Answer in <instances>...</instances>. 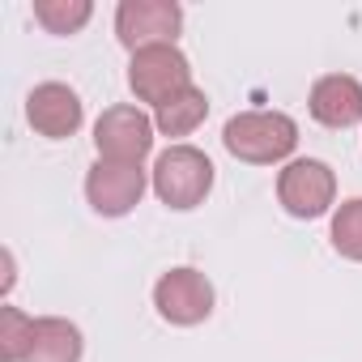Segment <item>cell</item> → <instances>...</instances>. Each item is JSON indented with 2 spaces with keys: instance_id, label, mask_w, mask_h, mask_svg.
Returning <instances> with one entry per match:
<instances>
[{
  "instance_id": "cell-9",
  "label": "cell",
  "mask_w": 362,
  "mask_h": 362,
  "mask_svg": "<svg viewBox=\"0 0 362 362\" xmlns=\"http://www.w3.org/2000/svg\"><path fill=\"white\" fill-rule=\"evenodd\" d=\"M26 119L39 136L47 141H64L81 128L86 119V107H81V94L64 81H43L26 94Z\"/></svg>"
},
{
  "instance_id": "cell-12",
  "label": "cell",
  "mask_w": 362,
  "mask_h": 362,
  "mask_svg": "<svg viewBox=\"0 0 362 362\" xmlns=\"http://www.w3.org/2000/svg\"><path fill=\"white\" fill-rule=\"evenodd\" d=\"M205 115H209V98H205V90H184V94H175L170 103H162L158 111H153V128L162 132V136H192L201 124H205Z\"/></svg>"
},
{
  "instance_id": "cell-11",
  "label": "cell",
  "mask_w": 362,
  "mask_h": 362,
  "mask_svg": "<svg viewBox=\"0 0 362 362\" xmlns=\"http://www.w3.org/2000/svg\"><path fill=\"white\" fill-rule=\"evenodd\" d=\"M86 341L81 328L64 315H39L35 320V345L26 362H81Z\"/></svg>"
},
{
  "instance_id": "cell-7",
  "label": "cell",
  "mask_w": 362,
  "mask_h": 362,
  "mask_svg": "<svg viewBox=\"0 0 362 362\" xmlns=\"http://www.w3.org/2000/svg\"><path fill=\"white\" fill-rule=\"evenodd\" d=\"M184 30V5L175 0H124L115 9V35L128 52L175 43Z\"/></svg>"
},
{
  "instance_id": "cell-6",
  "label": "cell",
  "mask_w": 362,
  "mask_h": 362,
  "mask_svg": "<svg viewBox=\"0 0 362 362\" xmlns=\"http://www.w3.org/2000/svg\"><path fill=\"white\" fill-rule=\"evenodd\" d=\"M153 307L175 328L205 324L214 315V281L201 269L179 264V269H170V273H162L153 281Z\"/></svg>"
},
{
  "instance_id": "cell-4",
  "label": "cell",
  "mask_w": 362,
  "mask_h": 362,
  "mask_svg": "<svg viewBox=\"0 0 362 362\" xmlns=\"http://www.w3.org/2000/svg\"><path fill=\"white\" fill-rule=\"evenodd\" d=\"M277 201L290 218H324L337 205V175L320 158H290L277 175Z\"/></svg>"
},
{
  "instance_id": "cell-2",
  "label": "cell",
  "mask_w": 362,
  "mask_h": 362,
  "mask_svg": "<svg viewBox=\"0 0 362 362\" xmlns=\"http://www.w3.org/2000/svg\"><path fill=\"white\" fill-rule=\"evenodd\" d=\"M149 184H153V197L166 205V209H179L188 214L197 205H205V197L214 192V162L205 149L197 145H166L158 158H153V170H149Z\"/></svg>"
},
{
  "instance_id": "cell-10",
  "label": "cell",
  "mask_w": 362,
  "mask_h": 362,
  "mask_svg": "<svg viewBox=\"0 0 362 362\" xmlns=\"http://www.w3.org/2000/svg\"><path fill=\"white\" fill-rule=\"evenodd\" d=\"M311 119L324 128H354L362 124V81L349 73H328L311 86Z\"/></svg>"
},
{
  "instance_id": "cell-3",
  "label": "cell",
  "mask_w": 362,
  "mask_h": 362,
  "mask_svg": "<svg viewBox=\"0 0 362 362\" xmlns=\"http://www.w3.org/2000/svg\"><path fill=\"white\" fill-rule=\"evenodd\" d=\"M128 90H132L141 103H149V107L158 111V107L170 103L175 94L192 90V64H188V56L179 52L175 43L141 47V52H132V60H128Z\"/></svg>"
},
{
  "instance_id": "cell-15",
  "label": "cell",
  "mask_w": 362,
  "mask_h": 362,
  "mask_svg": "<svg viewBox=\"0 0 362 362\" xmlns=\"http://www.w3.org/2000/svg\"><path fill=\"white\" fill-rule=\"evenodd\" d=\"M332 247L345 260H362V197L341 201L332 209Z\"/></svg>"
},
{
  "instance_id": "cell-13",
  "label": "cell",
  "mask_w": 362,
  "mask_h": 362,
  "mask_svg": "<svg viewBox=\"0 0 362 362\" xmlns=\"http://www.w3.org/2000/svg\"><path fill=\"white\" fill-rule=\"evenodd\" d=\"M94 18L90 0H35V22L47 35H77Z\"/></svg>"
},
{
  "instance_id": "cell-1",
  "label": "cell",
  "mask_w": 362,
  "mask_h": 362,
  "mask_svg": "<svg viewBox=\"0 0 362 362\" xmlns=\"http://www.w3.org/2000/svg\"><path fill=\"white\" fill-rule=\"evenodd\" d=\"M222 145L230 158L247 166H273L286 162L298 145V124L286 111H239L222 128Z\"/></svg>"
},
{
  "instance_id": "cell-5",
  "label": "cell",
  "mask_w": 362,
  "mask_h": 362,
  "mask_svg": "<svg viewBox=\"0 0 362 362\" xmlns=\"http://www.w3.org/2000/svg\"><path fill=\"white\" fill-rule=\"evenodd\" d=\"M153 115H145L132 103L107 107L94 124V149L103 162H124V166H141L153 149Z\"/></svg>"
},
{
  "instance_id": "cell-14",
  "label": "cell",
  "mask_w": 362,
  "mask_h": 362,
  "mask_svg": "<svg viewBox=\"0 0 362 362\" xmlns=\"http://www.w3.org/2000/svg\"><path fill=\"white\" fill-rule=\"evenodd\" d=\"M35 345V315L22 307H0V362H26Z\"/></svg>"
},
{
  "instance_id": "cell-8",
  "label": "cell",
  "mask_w": 362,
  "mask_h": 362,
  "mask_svg": "<svg viewBox=\"0 0 362 362\" xmlns=\"http://www.w3.org/2000/svg\"><path fill=\"white\" fill-rule=\"evenodd\" d=\"M149 188V179H145V166H124V162H94L86 170V201L94 214L103 218H124L141 205Z\"/></svg>"
}]
</instances>
